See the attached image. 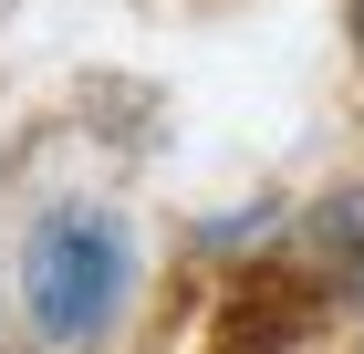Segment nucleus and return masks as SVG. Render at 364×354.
Instances as JSON below:
<instances>
[{"label": "nucleus", "mask_w": 364, "mask_h": 354, "mask_svg": "<svg viewBox=\"0 0 364 354\" xmlns=\"http://www.w3.org/2000/svg\"><path fill=\"white\" fill-rule=\"evenodd\" d=\"M146 302V240L105 198H53L21 219L11 250V313L42 354H105Z\"/></svg>", "instance_id": "1"}, {"label": "nucleus", "mask_w": 364, "mask_h": 354, "mask_svg": "<svg viewBox=\"0 0 364 354\" xmlns=\"http://www.w3.org/2000/svg\"><path fill=\"white\" fill-rule=\"evenodd\" d=\"M291 261H302V271L323 281L343 313H364V177L323 188L302 219H291Z\"/></svg>", "instance_id": "2"}, {"label": "nucleus", "mask_w": 364, "mask_h": 354, "mask_svg": "<svg viewBox=\"0 0 364 354\" xmlns=\"http://www.w3.org/2000/svg\"><path fill=\"white\" fill-rule=\"evenodd\" d=\"M354 42H364V11H354Z\"/></svg>", "instance_id": "3"}]
</instances>
